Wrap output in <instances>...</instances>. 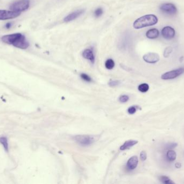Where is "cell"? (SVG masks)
<instances>
[{"label": "cell", "mask_w": 184, "mask_h": 184, "mask_svg": "<svg viewBox=\"0 0 184 184\" xmlns=\"http://www.w3.org/2000/svg\"><path fill=\"white\" fill-rule=\"evenodd\" d=\"M2 41L5 43L13 45L20 49H25L29 47V43L24 36L21 33H15L3 36Z\"/></svg>", "instance_id": "cell-1"}, {"label": "cell", "mask_w": 184, "mask_h": 184, "mask_svg": "<svg viewBox=\"0 0 184 184\" xmlns=\"http://www.w3.org/2000/svg\"><path fill=\"white\" fill-rule=\"evenodd\" d=\"M158 22V18L155 15H147L138 18L133 23V27L136 29L154 25Z\"/></svg>", "instance_id": "cell-2"}, {"label": "cell", "mask_w": 184, "mask_h": 184, "mask_svg": "<svg viewBox=\"0 0 184 184\" xmlns=\"http://www.w3.org/2000/svg\"><path fill=\"white\" fill-rule=\"evenodd\" d=\"M29 6L30 2L29 0H20L11 4L10 6V9L13 11L21 12L28 9Z\"/></svg>", "instance_id": "cell-3"}, {"label": "cell", "mask_w": 184, "mask_h": 184, "mask_svg": "<svg viewBox=\"0 0 184 184\" xmlns=\"http://www.w3.org/2000/svg\"><path fill=\"white\" fill-rule=\"evenodd\" d=\"M77 143L82 146H88L96 142V137L91 135H79L75 137Z\"/></svg>", "instance_id": "cell-4"}, {"label": "cell", "mask_w": 184, "mask_h": 184, "mask_svg": "<svg viewBox=\"0 0 184 184\" xmlns=\"http://www.w3.org/2000/svg\"><path fill=\"white\" fill-rule=\"evenodd\" d=\"M184 73V68H180L164 73L161 76L162 80H169L175 79Z\"/></svg>", "instance_id": "cell-5"}, {"label": "cell", "mask_w": 184, "mask_h": 184, "mask_svg": "<svg viewBox=\"0 0 184 184\" xmlns=\"http://www.w3.org/2000/svg\"><path fill=\"white\" fill-rule=\"evenodd\" d=\"M160 10L163 13L169 15H174L177 13V8L175 5L170 3L161 5L160 6Z\"/></svg>", "instance_id": "cell-6"}, {"label": "cell", "mask_w": 184, "mask_h": 184, "mask_svg": "<svg viewBox=\"0 0 184 184\" xmlns=\"http://www.w3.org/2000/svg\"><path fill=\"white\" fill-rule=\"evenodd\" d=\"M21 15V12L13 10H0V20H7L17 18Z\"/></svg>", "instance_id": "cell-7"}, {"label": "cell", "mask_w": 184, "mask_h": 184, "mask_svg": "<svg viewBox=\"0 0 184 184\" xmlns=\"http://www.w3.org/2000/svg\"><path fill=\"white\" fill-rule=\"evenodd\" d=\"M143 60L148 63L154 64L158 62L160 60V55L155 53H149L143 56Z\"/></svg>", "instance_id": "cell-8"}, {"label": "cell", "mask_w": 184, "mask_h": 184, "mask_svg": "<svg viewBox=\"0 0 184 184\" xmlns=\"http://www.w3.org/2000/svg\"><path fill=\"white\" fill-rule=\"evenodd\" d=\"M162 35L166 40H171L175 37V29L170 26H167L162 29Z\"/></svg>", "instance_id": "cell-9"}, {"label": "cell", "mask_w": 184, "mask_h": 184, "mask_svg": "<svg viewBox=\"0 0 184 184\" xmlns=\"http://www.w3.org/2000/svg\"><path fill=\"white\" fill-rule=\"evenodd\" d=\"M84 9H80L74 11L73 13L69 14V15L67 16L66 17H65L64 19V21L65 22H69L70 21H72L76 19L77 18H78L81 15H82V14L84 13Z\"/></svg>", "instance_id": "cell-10"}, {"label": "cell", "mask_w": 184, "mask_h": 184, "mask_svg": "<svg viewBox=\"0 0 184 184\" xmlns=\"http://www.w3.org/2000/svg\"><path fill=\"white\" fill-rule=\"evenodd\" d=\"M138 163V159L137 156H133L130 158L127 162L126 166L130 170H133L137 166Z\"/></svg>", "instance_id": "cell-11"}, {"label": "cell", "mask_w": 184, "mask_h": 184, "mask_svg": "<svg viewBox=\"0 0 184 184\" xmlns=\"http://www.w3.org/2000/svg\"><path fill=\"white\" fill-rule=\"evenodd\" d=\"M82 56L87 60L90 61L92 63L95 62V56L93 51L91 49H86L82 53Z\"/></svg>", "instance_id": "cell-12"}, {"label": "cell", "mask_w": 184, "mask_h": 184, "mask_svg": "<svg viewBox=\"0 0 184 184\" xmlns=\"http://www.w3.org/2000/svg\"><path fill=\"white\" fill-rule=\"evenodd\" d=\"M137 140H129L128 141L124 143L122 145L121 147H120V150L122 151L126 150L128 149L131 148V147H133L135 145L137 144Z\"/></svg>", "instance_id": "cell-13"}, {"label": "cell", "mask_w": 184, "mask_h": 184, "mask_svg": "<svg viewBox=\"0 0 184 184\" xmlns=\"http://www.w3.org/2000/svg\"><path fill=\"white\" fill-rule=\"evenodd\" d=\"M160 35V32L158 29L153 28L150 29L146 32V36L149 39H155Z\"/></svg>", "instance_id": "cell-14"}, {"label": "cell", "mask_w": 184, "mask_h": 184, "mask_svg": "<svg viewBox=\"0 0 184 184\" xmlns=\"http://www.w3.org/2000/svg\"><path fill=\"white\" fill-rule=\"evenodd\" d=\"M167 158L170 162H173L175 160L177 157V154L173 150H169L167 154Z\"/></svg>", "instance_id": "cell-15"}, {"label": "cell", "mask_w": 184, "mask_h": 184, "mask_svg": "<svg viewBox=\"0 0 184 184\" xmlns=\"http://www.w3.org/2000/svg\"><path fill=\"white\" fill-rule=\"evenodd\" d=\"M0 143L2 145L5 150L8 152L9 150V145H8L7 137H0Z\"/></svg>", "instance_id": "cell-16"}, {"label": "cell", "mask_w": 184, "mask_h": 184, "mask_svg": "<svg viewBox=\"0 0 184 184\" xmlns=\"http://www.w3.org/2000/svg\"><path fill=\"white\" fill-rule=\"evenodd\" d=\"M160 182H162V183H164L165 184H175V182L172 181L168 177L163 175L160 176Z\"/></svg>", "instance_id": "cell-17"}, {"label": "cell", "mask_w": 184, "mask_h": 184, "mask_svg": "<svg viewBox=\"0 0 184 184\" xmlns=\"http://www.w3.org/2000/svg\"><path fill=\"white\" fill-rule=\"evenodd\" d=\"M115 66V62L112 59H108L106 61L105 63V67L107 69L111 70L114 68Z\"/></svg>", "instance_id": "cell-18"}, {"label": "cell", "mask_w": 184, "mask_h": 184, "mask_svg": "<svg viewBox=\"0 0 184 184\" xmlns=\"http://www.w3.org/2000/svg\"><path fill=\"white\" fill-rule=\"evenodd\" d=\"M138 90L141 91V92H146L149 90V85L146 83H143L138 86Z\"/></svg>", "instance_id": "cell-19"}, {"label": "cell", "mask_w": 184, "mask_h": 184, "mask_svg": "<svg viewBox=\"0 0 184 184\" xmlns=\"http://www.w3.org/2000/svg\"><path fill=\"white\" fill-rule=\"evenodd\" d=\"M172 51H173V48L172 47H171V46L167 47L164 50V53H163L164 57H169L170 55H171V53H172Z\"/></svg>", "instance_id": "cell-20"}, {"label": "cell", "mask_w": 184, "mask_h": 184, "mask_svg": "<svg viewBox=\"0 0 184 184\" xmlns=\"http://www.w3.org/2000/svg\"><path fill=\"white\" fill-rule=\"evenodd\" d=\"M103 14V10L101 8H99L97 9H96V11L94 12V15L96 18H99L100 16L102 15Z\"/></svg>", "instance_id": "cell-21"}, {"label": "cell", "mask_w": 184, "mask_h": 184, "mask_svg": "<svg viewBox=\"0 0 184 184\" xmlns=\"http://www.w3.org/2000/svg\"><path fill=\"white\" fill-rule=\"evenodd\" d=\"M80 76H81V77L82 78V79L84 80L86 82H91L92 81L91 78L86 73H81Z\"/></svg>", "instance_id": "cell-22"}, {"label": "cell", "mask_w": 184, "mask_h": 184, "mask_svg": "<svg viewBox=\"0 0 184 184\" xmlns=\"http://www.w3.org/2000/svg\"><path fill=\"white\" fill-rule=\"evenodd\" d=\"M146 158H147V155L146 152L144 151H142L140 154V159L142 161L144 162L146 159Z\"/></svg>", "instance_id": "cell-23"}, {"label": "cell", "mask_w": 184, "mask_h": 184, "mask_svg": "<svg viewBox=\"0 0 184 184\" xmlns=\"http://www.w3.org/2000/svg\"><path fill=\"white\" fill-rule=\"evenodd\" d=\"M120 81L118 80H111L110 82L109 83V85L111 87H116L120 84Z\"/></svg>", "instance_id": "cell-24"}, {"label": "cell", "mask_w": 184, "mask_h": 184, "mask_svg": "<svg viewBox=\"0 0 184 184\" xmlns=\"http://www.w3.org/2000/svg\"><path fill=\"white\" fill-rule=\"evenodd\" d=\"M129 100V97L126 95H122L119 98V100L122 103H126L128 102Z\"/></svg>", "instance_id": "cell-25"}, {"label": "cell", "mask_w": 184, "mask_h": 184, "mask_svg": "<svg viewBox=\"0 0 184 184\" xmlns=\"http://www.w3.org/2000/svg\"><path fill=\"white\" fill-rule=\"evenodd\" d=\"M128 112L129 114L130 115H133L134 113H135L136 112V108L135 107H130L128 110Z\"/></svg>", "instance_id": "cell-26"}, {"label": "cell", "mask_w": 184, "mask_h": 184, "mask_svg": "<svg viewBox=\"0 0 184 184\" xmlns=\"http://www.w3.org/2000/svg\"><path fill=\"white\" fill-rule=\"evenodd\" d=\"M177 143H171V144H170L168 145H167V149H169V150H173V149H175V147H177Z\"/></svg>", "instance_id": "cell-27"}, {"label": "cell", "mask_w": 184, "mask_h": 184, "mask_svg": "<svg viewBox=\"0 0 184 184\" xmlns=\"http://www.w3.org/2000/svg\"><path fill=\"white\" fill-rule=\"evenodd\" d=\"M175 167L176 168H177V169H180L182 167V164L180 162H176L175 164Z\"/></svg>", "instance_id": "cell-28"}, {"label": "cell", "mask_w": 184, "mask_h": 184, "mask_svg": "<svg viewBox=\"0 0 184 184\" xmlns=\"http://www.w3.org/2000/svg\"><path fill=\"white\" fill-rule=\"evenodd\" d=\"M11 23H7V25H6V28H9L10 27H11Z\"/></svg>", "instance_id": "cell-29"}]
</instances>
